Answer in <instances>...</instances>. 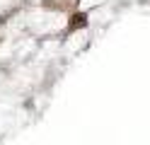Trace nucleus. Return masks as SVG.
<instances>
[{"label":"nucleus","instance_id":"f257e3e1","mask_svg":"<svg viewBox=\"0 0 150 145\" xmlns=\"http://www.w3.org/2000/svg\"><path fill=\"white\" fill-rule=\"evenodd\" d=\"M78 27H85V15H75L73 17V24H70V29H78Z\"/></svg>","mask_w":150,"mask_h":145}]
</instances>
